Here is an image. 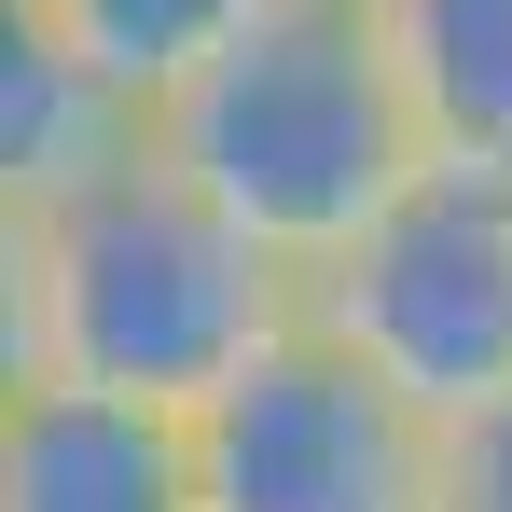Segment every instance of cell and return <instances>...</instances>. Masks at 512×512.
<instances>
[{"label": "cell", "instance_id": "obj_1", "mask_svg": "<svg viewBox=\"0 0 512 512\" xmlns=\"http://www.w3.org/2000/svg\"><path fill=\"white\" fill-rule=\"evenodd\" d=\"M305 319V277L139 125L111 167L0 194V374H70L194 416Z\"/></svg>", "mask_w": 512, "mask_h": 512}, {"label": "cell", "instance_id": "obj_2", "mask_svg": "<svg viewBox=\"0 0 512 512\" xmlns=\"http://www.w3.org/2000/svg\"><path fill=\"white\" fill-rule=\"evenodd\" d=\"M153 139L291 277H319L374 208H402L429 180V125L402 84V42H388V0H263L153 111Z\"/></svg>", "mask_w": 512, "mask_h": 512}, {"label": "cell", "instance_id": "obj_3", "mask_svg": "<svg viewBox=\"0 0 512 512\" xmlns=\"http://www.w3.org/2000/svg\"><path fill=\"white\" fill-rule=\"evenodd\" d=\"M305 319L346 333L388 388H416L429 416L512 402V180L429 167L402 208H374L305 277Z\"/></svg>", "mask_w": 512, "mask_h": 512}, {"label": "cell", "instance_id": "obj_4", "mask_svg": "<svg viewBox=\"0 0 512 512\" xmlns=\"http://www.w3.org/2000/svg\"><path fill=\"white\" fill-rule=\"evenodd\" d=\"M194 485L208 512H443V416L346 333L291 319L236 388L194 402Z\"/></svg>", "mask_w": 512, "mask_h": 512}, {"label": "cell", "instance_id": "obj_5", "mask_svg": "<svg viewBox=\"0 0 512 512\" xmlns=\"http://www.w3.org/2000/svg\"><path fill=\"white\" fill-rule=\"evenodd\" d=\"M0 512H208L194 416L70 374H0Z\"/></svg>", "mask_w": 512, "mask_h": 512}, {"label": "cell", "instance_id": "obj_6", "mask_svg": "<svg viewBox=\"0 0 512 512\" xmlns=\"http://www.w3.org/2000/svg\"><path fill=\"white\" fill-rule=\"evenodd\" d=\"M402 84H416L429 167L512 180V0H388Z\"/></svg>", "mask_w": 512, "mask_h": 512}, {"label": "cell", "instance_id": "obj_7", "mask_svg": "<svg viewBox=\"0 0 512 512\" xmlns=\"http://www.w3.org/2000/svg\"><path fill=\"white\" fill-rule=\"evenodd\" d=\"M139 125H153L139 97H111L84 56H56L42 28L0 14V194H56V180L111 167Z\"/></svg>", "mask_w": 512, "mask_h": 512}, {"label": "cell", "instance_id": "obj_8", "mask_svg": "<svg viewBox=\"0 0 512 512\" xmlns=\"http://www.w3.org/2000/svg\"><path fill=\"white\" fill-rule=\"evenodd\" d=\"M14 28H42L56 56H84L111 97H139V111H167L236 28H250L263 0H0Z\"/></svg>", "mask_w": 512, "mask_h": 512}, {"label": "cell", "instance_id": "obj_9", "mask_svg": "<svg viewBox=\"0 0 512 512\" xmlns=\"http://www.w3.org/2000/svg\"><path fill=\"white\" fill-rule=\"evenodd\" d=\"M443 512H512V402L443 416Z\"/></svg>", "mask_w": 512, "mask_h": 512}]
</instances>
